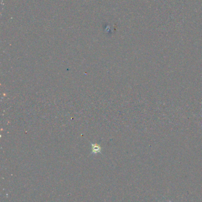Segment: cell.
Instances as JSON below:
<instances>
[{"label":"cell","instance_id":"obj_2","mask_svg":"<svg viewBox=\"0 0 202 202\" xmlns=\"http://www.w3.org/2000/svg\"><path fill=\"white\" fill-rule=\"evenodd\" d=\"M171 202V201H170V202Z\"/></svg>","mask_w":202,"mask_h":202},{"label":"cell","instance_id":"obj_1","mask_svg":"<svg viewBox=\"0 0 202 202\" xmlns=\"http://www.w3.org/2000/svg\"><path fill=\"white\" fill-rule=\"evenodd\" d=\"M93 152L94 153H97L98 152H100V148L98 146L94 145V147L93 148Z\"/></svg>","mask_w":202,"mask_h":202}]
</instances>
